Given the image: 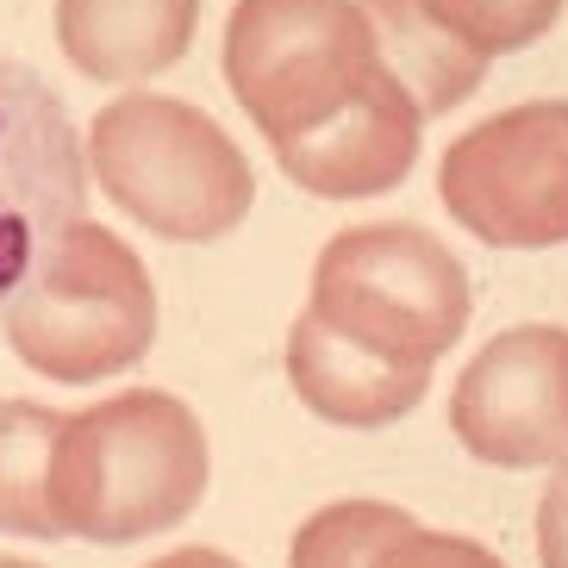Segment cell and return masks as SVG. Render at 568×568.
I'll use <instances>...</instances> for the list:
<instances>
[{"instance_id":"9c48e42d","label":"cell","mask_w":568,"mask_h":568,"mask_svg":"<svg viewBox=\"0 0 568 568\" xmlns=\"http://www.w3.org/2000/svg\"><path fill=\"white\" fill-rule=\"evenodd\" d=\"M287 387L313 418L337 425V432H382L394 418H406L425 394H432V363H394L375 356L351 337H337L332 325H318L313 313L294 318L287 332Z\"/></svg>"},{"instance_id":"30bf717a","label":"cell","mask_w":568,"mask_h":568,"mask_svg":"<svg viewBox=\"0 0 568 568\" xmlns=\"http://www.w3.org/2000/svg\"><path fill=\"white\" fill-rule=\"evenodd\" d=\"M51 26L75 75L138 88L194 51L201 0H57Z\"/></svg>"},{"instance_id":"8fae6325","label":"cell","mask_w":568,"mask_h":568,"mask_svg":"<svg viewBox=\"0 0 568 568\" xmlns=\"http://www.w3.org/2000/svg\"><path fill=\"white\" fill-rule=\"evenodd\" d=\"M375 51H382L387 75L413 94L425 119H444L487 82V57L468 51L463 38H450L418 0H363Z\"/></svg>"},{"instance_id":"e0dca14e","label":"cell","mask_w":568,"mask_h":568,"mask_svg":"<svg viewBox=\"0 0 568 568\" xmlns=\"http://www.w3.org/2000/svg\"><path fill=\"white\" fill-rule=\"evenodd\" d=\"M144 568H244V562H232L225 550H201V544H187V550H169V556H156V562H144Z\"/></svg>"},{"instance_id":"ba28073f","label":"cell","mask_w":568,"mask_h":568,"mask_svg":"<svg viewBox=\"0 0 568 568\" xmlns=\"http://www.w3.org/2000/svg\"><path fill=\"white\" fill-rule=\"evenodd\" d=\"M450 432L487 468H556L568 456V325H513L468 356Z\"/></svg>"},{"instance_id":"52a82bcc","label":"cell","mask_w":568,"mask_h":568,"mask_svg":"<svg viewBox=\"0 0 568 568\" xmlns=\"http://www.w3.org/2000/svg\"><path fill=\"white\" fill-rule=\"evenodd\" d=\"M88 206L82 132L51 82L0 51V306Z\"/></svg>"},{"instance_id":"4fadbf2b","label":"cell","mask_w":568,"mask_h":568,"mask_svg":"<svg viewBox=\"0 0 568 568\" xmlns=\"http://www.w3.org/2000/svg\"><path fill=\"white\" fill-rule=\"evenodd\" d=\"M418 518L406 506L387 500H332L306 518L294 544H287V568H375V556L406 537Z\"/></svg>"},{"instance_id":"8992f818","label":"cell","mask_w":568,"mask_h":568,"mask_svg":"<svg viewBox=\"0 0 568 568\" xmlns=\"http://www.w3.org/2000/svg\"><path fill=\"white\" fill-rule=\"evenodd\" d=\"M437 201L487 251L568 244V101L487 113L437 163Z\"/></svg>"},{"instance_id":"7c38bea8","label":"cell","mask_w":568,"mask_h":568,"mask_svg":"<svg viewBox=\"0 0 568 568\" xmlns=\"http://www.w3.org/2000/svg\"><path fill=\"white\" fill-rule=\"evenodd\" d=\"M63 413L44 400H0V531L57 544L51 518V444Z\"/></svg>"},{"instance_id":"5bb4252c","label":"cell","mask_w":568,"mask_h":568,"mask_svg":"<svg viewBox=\"0 0 568 568\" xmlns=\"http://www.w3.org/2000/svg\"><path fill=\"white\" fill-rule=\"evenodd\" d=\"M418 7L450 38H463L468 51H481L487 63L537 44L562 19V0H418Z\"/></svg>"},{"instance_id":"5b68a950","label":"cell","mask_w":568,"mask_h":568,"mask_svg":"<svg viewBox=\"0 0 568 568\" xmlns=\"http://www.w3.org/2000/svg\"><path fill=\"white\" fill-rule=\"evenodd\" d=\"M306 313L375 356L437 368V356L468 332L475 287L444 237L413 219H375L325 237Z\"/></svg>"},{"instance_id":"9a60e30c","label":"cell","mask_w":568,"mask_h":568,"mask_svg":"<svg viewBox=\"0 0 568 568\" xmlns=\"http://www.w3.org/2000/svg\"><path fill=\"white\" fill-rule=\"evenodd\" d=\"M375 568H506V562L487 550V544H475V537L413 525L406 537H394V544L375 556Z\"/></svg>"},{"instance_id":"ac0fdd59","label":"cell","mask_w":568,"mask_h":568,"mask_svg":"<svg viewBox=\"0 0 568 568\" xmlns=\"http://www.w3.org/2000/svg\"><path fill=\"white\" fill-rule=\"evenodd\" d=\"M0 568H38V562H26V556H0Z\"/></svg>"},{"instance_id":"2e32d148","label":"cell","mask_w":568,"mask_h":568,"mask_svg":"<svg viewBox=\"0 0 568 568\" xmlns=\"http://www.w3.org/2000/svg\"><path fill=\"white\" fill-rule=\"evenodd\" d=\"M537 562L568 568V456L556 463L544 500H537Z\"/></svg>"},{"instance_id":"3957f363","label":"cell","mask_w":568,"mask_h":568,"mask_svg":"<svg viewBox=\"0 0 568 568\" xmlns=\"http://www.w3.org/2000/svg\"><path fill=\"white\" fill-rule=\"evenodd\" d=\"M82 163L119 213L169 244H219L256 206V169L194 101L132 88L94 113Z\"/></svg>"},{"instance_id":"277c9868","label":"cell","mask_w":568,"mask_h":568,"mask_svg":"<svg viewBox=\"0 0 568 568\" xmlns=\"http://www.w3.org/2000/svg\"><path fill=\"white\" fill-rule=\"evenodd\" d=\"M156 282L119 232L75 219L51 256L0 306L19 363L57 387H94L138 368L156 344Z\"/></svg>"},{"instance_id":"7a4b0ae2","label":"cell","mask_w":568,"mask_h":568,"mask_svg":"<svg viewBox=\"0 0 568 568\" xmlns=\"http://www.w3.org/2000/svg\"><path fill=\"white\" fill-rule=\"evenodd\" d=\"M387 82L363 0H237L225 19V88L275 163L356 119Z\"/></svg>"},{"instance_id":"6da1fadb","label":"cell","mask_w":568,"mask_h":568,"mask_svg":"<svg viewBox=\"0 0 568 568\" xmlns=\"http://www.w3.org/2000/svg\"><path fill=\"white\" fill-rule=\"evenodd\" d=\"M213 481V450L194 406L163 387H125L113 400L63 413L51 444V518L75 544H144L194 518Z\"/></svg>"}]
</instances>
